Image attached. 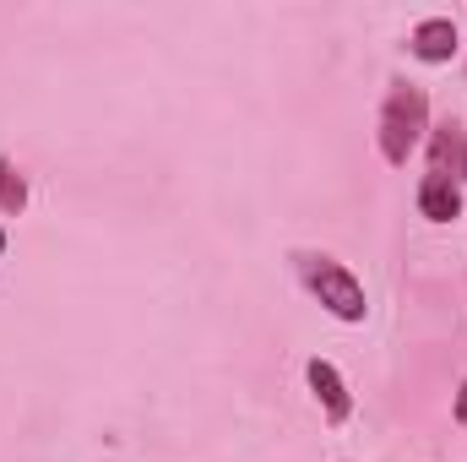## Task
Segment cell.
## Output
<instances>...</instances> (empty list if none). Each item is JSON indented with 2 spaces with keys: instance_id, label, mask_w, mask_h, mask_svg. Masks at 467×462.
I'll use <instances>...</instances> for the list:
<instances>
[{
  "instance_id": "277c9868",
  "label": "cell",
  "mask_w": 467,
  "mask_h": 462,
  "mask_svg": "<svg viewBox=\"0 0 467 462\" xmlns=\"http://www.w3.org/2000/svg\"><path fill=\"white\" fill-rule=\"evenodd\" d=\"M424 147H430V174H435V180L467 185V125L462 120H441V125H430Z\"/></svg>"
},
{
  "instance_id": "7a4b0ae2",
  "label": "cell",
  "mask_w": 467,
  "mask_h": 462,
  "mask_svg": "<svg viewBox=\"0 0 467 462\" xmlns=\"http://www.w3.org/2000/svg\"><path fill=\"white\" fill-rule=\"evenodd\" d=\"M294 267H299V283L321 299V310H327L332 321H348V327H358V321L369 316L364 283L353 278L337 256H316V250H305V256H294Z\"/></svg>"
},
{
  "instance_id": "6da1fadb",
  "label": "cell",
  "mask_w": 467,
  "mask_h": 462,
  "mask_svg": "<svg viewBox=\"0 0 467 462\" xmlns=\"http://www.w3.org/2000/svg\"><path fill=\"white\" fill-rule=\"evenodd\" d=\"M424 136H430V93L419 82H402L397 77L386 88V99H380V115H375V147H380V158L391 169H402L419 152Z\"/></svg>"
},
{
  "instance_id": "8992f818",
  "label": "cell",
  "mask_w": 467,
  "mask_h": 462,
  "mask_svg": "<svg viewBox=\"0 0 467 462\" xmlns=\"http://www.w3.org/2000/svg\"><path fill=\"white\" fill-rule=\"evenodd\" d=\"M413 202H419V218H430V224H451V218H462V185H451V180L424 174Z\"/></svg>"
},
{
  "instance_id": "9c48e42d",
  "label": "cell",
  "mask_w": 467,
  "mask_h": 462,
  "mask_svg": "<svg viewBox=\"0 0 467 462\" xmlns=\"http://www.w3.org/2000/svg\"><path fill=\"white\" fill-rule=\"evenodd\" d=\"M0 256H5V229H0Z\"/></svg>"
},
{
  "instance_id": "52a82bcc",
  "label": "cell",
  "mask_w": 467,
  "mask_h": 462,
  "mask_svg": "<svg viewBox=\"0 0 467 462\" xmlns=\"http://www.w3.org/2000/svg\"><path fill=\"white\" fill-rule=\"evenodd\" d=\"M0 213L5 218H22L27 213V180L11 158H0Z\"/></svg>"
},
{
  "instance_id": "5b68a950",
  "label": "cell",
  "mask_w": 467,
  "mask_h": 462,
  "mask_svg": "<svg viewBox=\"0 0 467 462\" xmlns=\"http://www.w3.org/2000/svg\"><path fill=\"white\" fill-rule=\"evenodd\" d=\"M457 49H462V33H457L451 16H424V22L408 33V55L424 60V66H451Z\"/></svg>"
},
{
  "instance_id": "ba28073f",
  "label": "cell",
  "mask_w": 467,
  "mask_h": 462,
  "mask_svg": "<svg viewBox=\"0 0 467 462\" xmlns=\"http://www.w3.org/2000/svg\"><path fill=\"white\" fill-rule=\"evenodd\" d=\"M451 414H457V425H467V381L457 386V408H451Z\"/></svg>"
},
{
  "instance_id": "3957f363",
  "label": "cell",
  "mask_w": 467,
  "mask_h": 462,
  "mask_svg": "<svg viewBox=\"0 0 467 462\" xmlns=\"http://www.w3.org/2000/svg\"><path fill=\"white\" fill-rule=\"evenodd\" d=\"M305 386H310V397L321 403V414H327V425H348L353 419V392L348 381H343V370L332 364V359H305Z\"/></svg>"
}]
</instances>
